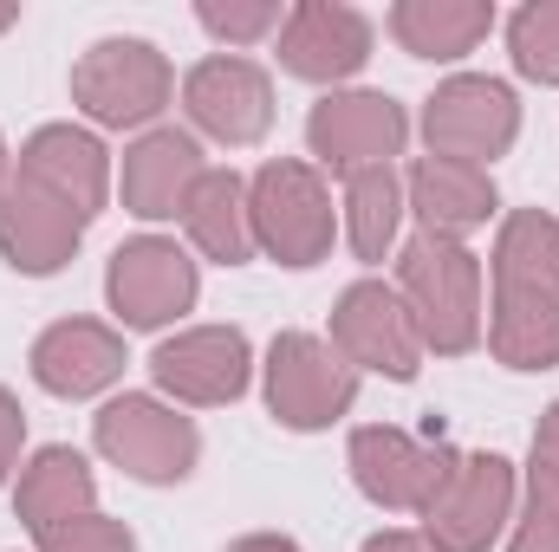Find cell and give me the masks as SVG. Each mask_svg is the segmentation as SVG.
<instances>
[{"mask_svg":"<svg viewBox=\"0 0 559 552\" xmlns=\"http://www.w3.org/2000/svg\"><path fill=\"white\" fill-rule=\"evenodd\" d=\"M488 358L508 371L559 364V221L547 208L501 215L488 254Z\"/></svg>","mask_w":559,"mask_h":552,"instance_id":"cell-1","label":"cell"},{"mask_svg":"<svg viewBox=\"0 0 559 552\" xmlns=\"http://www.w3.org/2000/svg\"><path fill=\"white\" fill-rule=\"evenodd\" d=\"M397 299L417 319L423 351L436 358H468L488 338V299H481V254L468 241L411 235L397 241Z\"/></svg>","mask_w":559,"mask_h":552,"instance_id":"cell-2","label":"cell"},{"mask_svg":"<svg viewBox=\"0 0 559 552\" xmlns=\"http://www.w3.org/2000/svg\"><path fill=\"white\" fill-rule=\"evenodd\" d=\"M248 215H254V248L274 267H319L338 241V208H332V182L299 163V156H274L248 176Z\"/></svg>","mask_w":559,"mask_h":552,"instance_id":"cell-3","label":"cell"},{"mask_svg":"<svg viewBox=\"0 0 559 552\" xmlns=\"http://www.w3.org/2000/svg\"><path fill=\"white\" fill-rule=\"evenodd\" d=\"M92 448L111 468H124L131 481H143V488H176L202 461V429L169 397L124 391V397H111L105 410L92 416Z\"/></svg>","mask_w":559,"mask_h":552,"instance_id":"cell-4","label":"cell"},{"mask_svg":"<svg viewBox=\"0 0 559 552\" xmlns=\"http://www.w3.org/2000/svg\"><path fill=\"white\" fill-rule=\"evenodd\" d=\"M72 105L98 131H156V118L176 105V72L150 39H98L72 65Z\"/></svg>","mask_w":559,"mask_h":552,"instance_id":"cell-5","label":"cell"},{"mask_svg":"<svg viewBox=\"0 0 559 552\" xmlns=\"http://www.w3.org/2000/svg\"><path fill=\"white\" fill-rule=\"evenodd\" d=\"M455 455L462 448L442 442V422L436 416H429V435H411L397 422H365L345 442V468H352L358 494L371 507H384V514H423L436 501V488L449 481Z\"/></svg>","mask_w":559,"mask_h":552,"instance_id":"cell-6","label":"cell"},{"mask_svg":"<svg viewBox=\"0 0 559 552\" xmlns=\"http://www.w3.org/2000/svg\"><path fill=\"white\" fill-rule=\"evenodd\" d=\"M261 391L267 416L293 435H319L332 422H345L358 404V371L332 351V338L319 332H280L261 364Z\"/></svg>","mask_w":559,"mask_h":552,"instance_id":"cell-7","label":"cell"},{"mask_svg":"<svg viewBox=\"0 0 559 552\" xmlns=\"http://www.w3.org/2000/svg\"><path fill=\"white\" fill-rule=\"evenodd\" d=\"M514 501H521V468L495 448H475V455H455L449 481L436 488V501L423 507L417 533L436 552H488L495 540H508V520H514Z\"/></svg>","mask_w":559,"mask_h":552,"instance_id":"cell-8","label":"cell"},{"mask_svg":"<svg viewBox=\"0 0 559 552\" xmlns=\"http://www.w3.org/2000/svg\"><path fill=\"white\" fill-rule=\"evenodd\" d=\"M521 137V98L508 79L488 72H455L423 98V143L442 163H468L488 169L495 156H508Z\"/></svg>","mask_w":559,"mask_h":552,"instance_id":"cell-9","label":"cell"},{"mask_svg":"<svg viewBox=\"0 0 559 552\" xmlns=\"http://www.w3.org/2000/svg\"><path fill=\"white\" fill-rule=\"evenodd\" d=\"M202 299V267L182 241L169 235H138L105 261V305L118 312L124 332H163Z\"/></svg>","mask_w":559,"mask_h":552,"instance_id":"cell-10","label":"cell"},{"mask_svg":"<svg viewBox=\"0 0 559 552\" xmlns=\"http://www.w3.org/2000/svg\"><path fill=\"white\" fill-rule=\"evenodd\" d=\"M332 351L365 377H391V384H411L423 371V338H417V319L411 305L397 299L391 279H352L338 299H332Z\"/></svg>","mask_w":559,"mask_h":552,"instance_id":"cell-11","label":"cell"},{"mask_svg":"<svg viewBox=\"0 0 559 552\" xmlns=\"http://www.w3.org/2000/svg\"><path fill=\"white\" fill-rule=\"evenodd\" d=\"M411 143V111L391 98V92H325L312 111H306V149H312V169L325 176H358V169H378V163H397Z\"/></svg>","mask_w":559,"mask_h":552,"instance_id":"cell-12","label":"cell"},{"mask_svg":"<svg viewBox=\"0 0 559 552\" xmlns=\"http://www.w3.org/2000/svg\"><path fill=\"white\" fill-rule=\"evenodd\" d=\"M150 377L176 410H222L248 397L254 345L241 325H189L150 351Z\"/></svg>","mask_w":559,"mask_h":552,"instance_id":"cell-13","label":"cell"},{"mask_svg":"<svg viewBox=\"0 0 559 552\" xmlns=\"http://www.w3.org/2000/svg\"><path fill=\"white\" fill-rule=\"evenodd\" d=\"M182 111H189L195 137L254 149L274 131V79L248 52H209L182 72Z\"/></svg>","mask_w":559,"mask_h":552,"instance_id":"cell-14","label":"cell"},{"mask_svg":"<svg viewBox=\"0 0 559 552\" xmlns=\"http://www.w3.org/2000/svg\"><path fill=\"white\" fill-rule=\"evenodd\" d=\"M371 46H378V26L345 0H293L274 33L280 72L325 92H345V79L371 65Z\"/></svg>","mask_w":559,"mask_h":552,"instance_id":"cell-15","label":"cell"},{"mask_svg":"<svg viewBox=\"0 0 559 552\" xmlns=\"http://www.w3.org/2000/svg\"><path fill=\"white\" fill-rule=\"evenodd\" d=\"M13 176L33 182L39 195H52L59 208H72L85 228L111 202V149H105L98 131H85V124H39L33 137L20 143Z\"/></svg>","mask_w":559,"mask_h":552,"instance_id":"cell-16","label":"cell"},{"mask_svg":"<svg viewBox=\"0 0 559 552\" xmlns=\"http://www.w3.org/2000/svg\"><path fill=\"white\" fill-rule=\"evenodd\" d=\"M209 176V156L195 131H176V124H156L143 137L124 143V163H118V195H124V215L138 221H182L195 182Z\"/></svg>","mask_w":559,"mask_h":552,"instance_id":"cell-17","label":"cell"},{"mask_svg":"<svg viewBox=\"0 0 559 552\" xmlns=\"http://www.w3.org/2000/svg\"><path fill=\"white\" fill-rule=\"evenodd\" d=\"M124 332L105 325V319H52L33 351H26V371L46 397H66V404H85V397H105L118 377H124Z\"/></svg>","mask_w":559,"mask_h":552,"instance_id":"cell-18","label":"cell"},{"mask_svg":"<svg viewBox=\"0 0 559 552\" xmlns=\"http://www.w3.org/2000/svg\"><path fill=\"white\" fill-rule=\"evenodd\" d=\"M85 248V221L72 208H59L52 195H39L33 182L7 176L0 182V261L26 279H52L72 267Z\"/></svg>","mask_w":559,"mask_h":552,"instance_id":"cell-19","label":"cell"},{"mask_svg":"<svg viewBox=\"0 0 559 552\" xmlns=\"http://www.w3.org/2000/svg\"><path fill=\"white\" fill-rule=\"evenodd\" d=\"M404 202L417 215V235H442V241H468L475 228H488L501 215L495 176L468 169V163H442V156H417L411 163Z\"/></svg>","mask_w":559,"mask_h":552,"instance_id":"cell-20","label":"cell"},{"mask_svg":"<svg viewBox=\"0 0 559 552\" xmlns=\"http://www.w3.org/2000/svg\"><path fill=\"white\" fill-rule=\"evenodd\" d=\"M13 514H20V527L33 540L52 533V527H66V520H79V514H98V475H92V461L79 448H66V442L33 448L20 461V475H13Z\"/></svg>","mask_w":559,"mask_h":552,"instance_id":"cell-21","label":"cell"},{"mask_svg":"<svg viewBox=\"0 0 559 552\" xmlns=\"http://www.w3.org/2000/svg\"><path fill=\"white\" fill-rule=\"evenodd\" d=\"M384 33L429 65H455L468 59L488 33H495V7L488 0H397L384 13Z\"/></svg>","mask_w":559,"mask_h":552,"instance_id":"cell-22","label":"cell"},{"mask_svg":"<svg viewBox=\"0 0 559 552\" xmlns=\"http://www.w3.org/2000/svg\"><path fill=\"white\" fill-rule=\"evenodd\" d=\"M182 235L202 261L215 267H248L261 248H254V215H248V176L235 169H209L182 208Z\"/></svg>","mask_w":559,"mask_h":552,"instance_id":"cell-23","label":"cell"},{"mask_svg":"<svg viewBox=\"0 0 559 552\" xmlns=\"http://www.w3.org/2000/svg\"><path fill=\"white\" fill-rule=\"evenodd\" d=\"M404 215H411V202H404V176H397V163H378V169L345 176L338 228H345V241H352V254H358L365 267H384V261L397 254Z\"/></svg>","mask_w":559,"mask_h":552,"instance_id":"cell-24","label":"cell"},{"mask_svg":"<svg viewBox=\"0 0 559 552\" xmlns=\"http://www.w3.org/2000/svg\"><path fill=\"white\" fill-rule=\"evenodd\" d=\"M508 59L527 85H559V0H527L508 20Z\"/></svg>","mask_w":559,"mask_h":552,"instance_id":"cell-25","label":"cell"},{"mask_svg":"<svg viewBox=\"0 0 559 552\" xmlns=\"http://www.w3.org/2000/svg\"><path fill=\"white\" fill-rule=\"evenodd\" d=\"M508 552H559V475L540 461L521 468V501L508 520Z\"/></svg>","mask_w":559,"mask_h":552,"instance_id":"cell-26","label":"cell"},{"mask_svg":"<svg viewBox=\"0 0 559 552\" xmlns=\"http://www.w3.org/2000/svg\"><path fill=\"white\" fill-rule=\"evenodd\" d=\"M195 20L215 46H261L280 33L286 7L280 0H195Z\"/></svg>","mask_w":559,"mask_h":552,"instance_id":"cell-27","label":"cell"},{"mask_svg":"<svg viewBox=\"0 0 559 552\" xmlns=\"http://www.w3.org/2000/svg\"><path fill=\"white\" fill-rule=\"evenodd\" d=\"M39 552H138V533L111 514H79V520L39 533Z\"/></svg>","mask_w":559,"mask_h":552,"instance_id":"cell-28","label":"cell"},{"mask_svg":"<svg viewBox=\"0 0 559 552\" xmlns=\"http://www.w3.org/2000/svg\"><path fill=\"white\" fill-rule=\"evenodd\" d=\"M20 461H26V410H20V397L0 384V488L20 475Z\"/></svg>","mask_w":559,"mask_h":552,"instance_id":"cell-29","label":"cell"},{"mask_svg":"<svg viewBox=\"0 0 559 552\" xmlns=\"http://www.w3.org/2000/svg\"><path fill=\"white\" fill-rule=\"evenodd\" d=\"M534 461H540L547 475H559V404H547L540 422H534Z\"/></svg>","mask_w":559,"mask_h":552,"instance_id":"cell-30","label":"cell"},{"mask_svg":"<svg viewBox=\"0 0 559 552\" xmlns=\"http://www.w3.org/2000/svg\"><path fill=\"white\" fill-rule=\"evenodd\" d=\"M358 552H436V547L423 533H411V527H384V533H371Z\"/></svg>","mask_w":559,"mask_h":552,"instance_id":"cell-31","label":"cell"},{"mask_svg":"<svg viewBox=\"0 0 559 552\" xmlns=\"http://www.w3.org/2000/svg\"><path fill=\"white\" fill-rule=\"evenodd\" d=\"M222 552H299V540H286V533H241V540H228Z\"/></svg>","mask_w":559,"mask_h":552,"instance_id":"cell-32","label":"cell"},{"mask_svg":"<svg viewBox=\"0 0 559 552\" xmlns=\"http://www.w3.org/2000/svg\"><path fill=\"white\" fill-rule=\"evenodd\" d=\"M13 176V149H7V137H0V182Z\"/></svg>","mask_w":559,"mask_h":552,"instance_id":"cell-33","label":"cell"},{"mask_svg":"<svg viewBox=\"0 0 559 552\" xmlns=\"http://www.w3.org/2000/svg\"><path fill=\"white\" fill-rule=\"evenodd\" d=\"M13 20H20V7H0V33H7V26H13Z\"/></svg>","mask_w":559,"mask_h":552,"instance_id":"cell-34","label":"cell"}]
</instances>
